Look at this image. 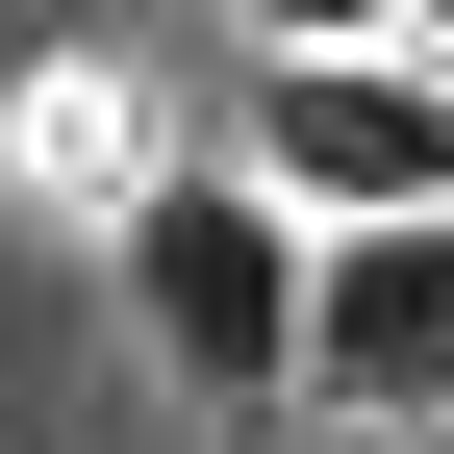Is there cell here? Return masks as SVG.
Wrapping results in <instances>:
<instances>
[{
  "label": "cell",
  "mask_w": 454,
  "mask_h": 454,
  "mask_svg": "<svg viewBox=\"0 0 454 454\" xmlns=\"http://www.w3.org/2000/svg\"><path fill=\"white\" fill-rule=\"evenodd\" d=\"M303 404L328 429H454V202L303 227Z\"/></svg>",
  "instance_id": "obj_3"
},
{
  "label": "cell",
  "mask_w": 454,
  "mask_h": 454,
  "mask_svg": "<svg viewBox=\"0 0 454 454\" xmlns=\"http://www.w3.org/2000/svg\"><path fill=\"white\" fill-rule=\"evenodd\" d=\"M101 278H127V328L202 379L227 429H253V404H303V227H278V177H253V152L127 177V202H101Z\"/></svg>",
  "instance_id": "obj_1"
},
{
  "label": "cell",
  "mask_w": 454,
  "mask_h": 454,
  "mask_svg": "<svg viewBox=\"0 0 454 454\" xmlns=\"http://www.w3.org/2000/svg\"><path fill=\"white\" fill-rule=\"evenodd\" d=\"M253 51H404V0H227Z\"/></svg>",
  "instance_id": "obj_5"
},
{
  "label": "cell",
  "mask_w": 454,
  "mask_h": 454,
  "mask_svg": "<svg viewBox=\"0 0 454 454\" xmlns=\"http://www.w3.org/2000/svg\"><path fill=\"white\" fill-rule=\"evenodd\" d=\"M152 152H127V76H51L26 101V202H127Z\"/></svg>",
  "instance_id": "obj_4"
},
{
  "label": "cell",
  "mask_w": 454,
  "mask_h": 454,
  "mask_svg": "<svg viewBox=\"0 0 454 454\" xmlns=\"http://www.w3.org/2000/svg\"><path fill=\"white\" fill-rule=\"evenodd\" d=\"M253 177H278V227L454 202V76H429V51H278V76H253Z\"/></svg>",
  "instance_id": "obj_2"
},
{
  "label": "cell",
  "mask_w": 454,
  "mask_h": 454,
  "mask_svg": "<svg viewBox=\"0 0 454 454\" xmlns=\"http://www.w3.org/2000/svg\"><path fill=\"white\" fill-rule=\"evenodd\" d=\"M404 51H429V76H454V0H404Z\"/></svg>",
  "instance_id": "obj_6"
}]
</instances>
